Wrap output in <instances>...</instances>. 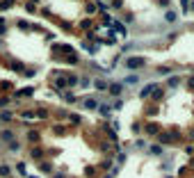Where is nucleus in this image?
<instances>
[{"label":"nucleus","mask_w":194,"mask_h":178,"mask_svg":"<svg viewBox=\"0 0 194 178\" xmlns=\"http://www.w3.org/2000/svg\"><path fill=\"white\" fill-rule=\"evenodd\" d=\"M126 64H128V68H139V66H144V59L142 57H130Z\"/></svg>","instance_id":"nucleus-1"},{"label":"nucleus","mask_w":194,"mask_h":178,"mask_svg":"<svg viewBox=\"0 0 194 178\" xmlns=\"http://www.w3.org/2000/svg\"><path fill=\"white\" fill-rule=\"evenodd\" d=\"M11 173V167L9 164H2V167H0V176H9Z\"/></svg>","instance_id":"nucleus-2"},{"label":"nucleus","mask_w":194,"mask_h":178,"mask_svg":"<svg viewBox=\"0 0 194 178\" xmlns=\"http://www.w3.org/2000/svg\"><path fill=\"white\" fill-rule=\"evenodd\" d=\"M2 139H5V141L14 139V132H11V130H2Z\"/></svg>","instance_id":"nucleus-3"},{"label":"nucleus","mask_w":194,"mask_h":178,"mask_svg":"<svg viewBox=\"0 0 194 178\" xmlns=\"http://www.w3.org/2000/svg\"><path fill=\"white\" fill-rule=\"evenodd\" d=\"M153 89H155V84H148V87H144V89H142V96H146L148 91H153Z\"/></svg>","instance_id":"nucleus-4"},{"label":"nucleus","mask_w":194,"mask_h":178,"mask_svg":"<svg viewBox=\"0 0 194 178\" xmlns=\"http://www.w3.org/2000/svg\"><path fill=\"white\" fill-rule=\"evenodd\" d=\"M110 91H112V94H119V91H121V84H112V87H110Z\"/></svg>","instance_id":"nucleus-5"},{"label":"nucleus","mask_w":194,"mask_h":178,"mask_svg":"<svg viewBox=\"0 0 194 178\" xmlns=\"http://www.w3.org/2000/svg\"><path fill=\"white\" fill-rule=\"evenodd\" d=\"M0 119H2V121H9V119H11V112H2V116H0Z\"/></svg>","instance_id":"nucleus-6"},{"label":"nucleus","mask_w":194,"mask_h":178,"mask_svg":"<svg viewBox=\"0 0 194 178\" xmlns=\"http://www.w3.org/2000/svg\"><path fill=\"white\" fill-rule=\"evenodd\" d=\"M11 2H14V0H5V2H2V5H0V9H7V7H9Z\"/></svg>","instance_id":"nucleus-7"},{"label":"nucleus","mask_w":194,"mask_h":178,"mask_svg":"<svg viewBox=\"0 0 194 178\" xmlns=\"http://www.w3.org/2000/svg\"><path fill=\"white\" fill-rule=\"evenodd\" d=\"M151 153H155V155H160V153H162V148H160V146H153V148H151Z\"/></svg>","instance_id":"nucleus-8"},{"label":"nucleus","mask_w":194,"mask_h":178,"mask_svg":"<svg viewBox=\"0 0 194 178\" xmlns=\"http://www.w3.org/2000/svg\"><path fill=\"white\" fill-rule=\"evenodd\" d=\"M96 87H98V89H105V87H107V84H105V82H103V80H96Z\"/></svg>","instance_id":"nucleus-9"}]
</instances>
